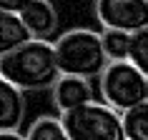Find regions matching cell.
<instances>
[{
	"label": "cell",
	"instance_id": "cell-3",
	"mask_svg": "<svg viewBox=\"0 0 148 140\" xmlns=\"http://www.w3.org/2000/svg\"><path fill=\"white\" fill-rule=\"evenodd\" d=\"M60 123L70 140H128L123 115L106 103H88L83 108L60 113Z\"/></svg>",
	"mask_w": 148,
	"mask_h": 140
},
{
	"label": "cell",
	"instance_id": "cell-11",
	"mask_svg": "<svg viewBox=\"0 0 148 140\" xmlns=\"http://www.w3.org/2000/svg\"><path fill=\"white\" fill-rule=\"evenodd\" d=\"M131 40L133 35L118 30H103V48L110 63H123L131 58Z\"/></svg>",
	"mask_w": 148,
	"mask_h": 140
},
{
	"label": "cell",
	"instance_id": "cell-15",
	"mask_svg": "<svg viewBox=\"0 0 148 140\" xmlns=\"http://www.w3.org/2000/svg\"><path fill=\"white\" fill-rule=\"evenodd\" d=\"M0 140H28L20 133H0Z\"/></svg>",
	"mask_w": 148,
	"mask_h": 140
},
{
	"label": "cell",
	"instance_id": "cell-13",
	"mask_svg": "<svg viewBox=\"0 0 148 140\" xmlns=\"http://www.w3.org/2000/svg\"><path fill=\"white\" fill-rule=\"evenodd\" d=\"M128 60L148 78V28L133 35V40H131V58H128Z\"/></svg>",
	"mask_w": 148,
	"mask_h": 140
},
{
	"label": "cell",
	"instance_id": "cell-2",
	"mask_svg": "<svg viewBox=\"0 0 148 140\" xmlns=\"http://www.w3.org/2000/svg\"><path fill=\"white\" fill-rule=\"evenodd\" d=\"M53 45L58 55L60 75H73V78L86 80L101 78L110 63L103 48V35L93 33L90 28H73L63 33Z\"/></svg>",
	"mask_w": 148,
	"mask_h": 140
},
{
	"label": "cell",
	"instance_id": "cell-8",
	"mask_svg": "<svg viewBox=\"0 0 148 140\" xmlns=\"http://www.w3.org/2000/svg\"><path fill=\"white\" fill-rule=\"evenodd\" d=\"M25 118V98L23 90L0 80V133H18Z\"/></svg>",
	"mask_w": 148,
	"mask_h": 140
},
{
	"label": "cell",
	"instance_id": "cell-1",
	"mask_svg": "<svg viewBox=\"0 0 148 140\" xmlns=\"http://www.w3.org/2000/svg\"><path fill=\"white\" fill-rule=\"evenodd\" d=\"M0 75L23 93L53 90L60 80L55 45L48 40H30L13 53L0 55Z\"/></svg>",
	"mask_w": 148,
	"mask_h": 140
},
{
	"label": "cell",
	"instance_id": "cell-6",
	"mask_svg": "<svg viewBox=\"0 0 148 140\" xmlns=\"http://www.w3.org/2000/svg\"><path fill=\"white\" fill-rule=\"evenodd\" d=\"M53 103L60 113L83 108L93 103V85L86 78H73V75H60V80L53 88Z\"/></svg>",
	"mask_w": 148,
	"mask_h": 140
},
{
	"label": "cell",
	"instance_id": "cell-9",
	"mask_svg": "<svg viewBox=\"0 0 148 140\" xmlns=\"http://www.w3.org/2000/svg\"><path fill=\"white\" fill-rule=\"evenodd\" d=\"M30 40H35V38L30 35L23 18L15 15V13H0V55L13 53V50L23 48Z\"/></svg>",
	"mask_w": 148,
	"mask_h": 140
},
{
	"label": "cell",
	"instance_id": "cell-5",
	"mask_svg": "<svg viewBox=\"0 0 148 140\" xmlns=\"http://www.w3.org/2000/svg\"><path fill=\"white\" fill-rule=\"evenodd\" d=\"M93 10L103 30L136 35L148 28V0H95Z\"/></svg>",
	"mask_w": 148,
	"mask_h": 140
},
{
	"label": "cell",
	"instance_id": "cell-4",
	"mask_svg": "<svg viewBox=\"0 0 148 140\" xmlns=\"http://www.w3.org/2000/svg\"><path fill=\"white\" fill-rule=\"evenodd\" d=\"M101 95L106 105L123 115L148 103V78L131 60L108 63V68L101 75Z\"/></svg>",
	"mask_w": 148,
	"mask_h": 140
},
{
	"label": "cell",
	"instance_id": "cell-7",
	"mask_svg": "<svg viewBox=\"0 0 148 140\" xmlns=\"http://www.w3.org/2000/svg\"><path fill=\"white\" fill-rule=\"evenodd\" d=\"M20 18L35 40H48L58 30V10L53 8L50 0H33L20 13Z\"/></svg>",
	"mask_w": 148,
	"mask_h": 140
},
{
	"label": "cell",
	"instance_id": "cell-12",
	"mask_svg": "<svg viewBox=\"0 0 148 140\" xmlns=\"http://www.w3.org/2000/svg\"><path fill=\"white\" fill-rule=\"evenodd\" d=\"M123 125L128 140H148V103L123 113Z\"/></svg>",
	"mask_w": 148,
	"mask_h": 140
},
{
	"label": "cell",
	"instance_id": "cell-14",
	"mask_svg": "<svg viewBox=\"0 0 148 140\" xmlns=\"http://www.w3.org/2000/svg\"><path fill=\"white\" fill-rule=\"evenodd\" d=\"M33 0H0V13H15L20 15Z\"/></svg>",
	"mask_w": 148,
	"mask_h": 140
},
{
	"label": "cell",
	"instance_id": "cell-10",
	"mask_svg": "<svg viewBox=\"0 0 148 140\" xmlns=\"http://www.w3.org/2000/svg\"><path fill=\"white\" fill-rule=\"evenodd\" d=\"M28 140H70L68 130L63 128L60 118H53V115H43L38 120H33V125L28 128L25 133Z\"/></svg>",
	"mask_w": 148,
	"mask_h": 140
}]
</instances>
